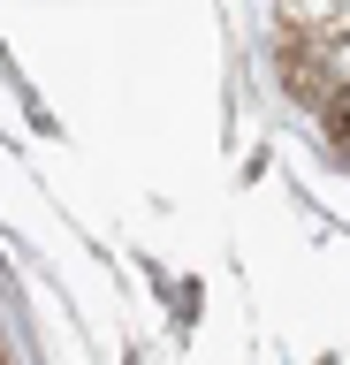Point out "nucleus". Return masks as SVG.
Segmentation results:
<instances>
[{
	"label": "nucleus",
	"mask_w": 350,
	"mask_h": 365,
	"mask_svg": "<svg viewBox=\"0 0 350 365\" xmlns=\"http://www.w3.org/2000/svg\"><path fill=\"white\" fill-rule=\"evenodd\" d=\"M327 137H335V153H350V84L327 91Z\"/></svg>",
	"instance_id": "nucleus-1"
}]
</instances>
